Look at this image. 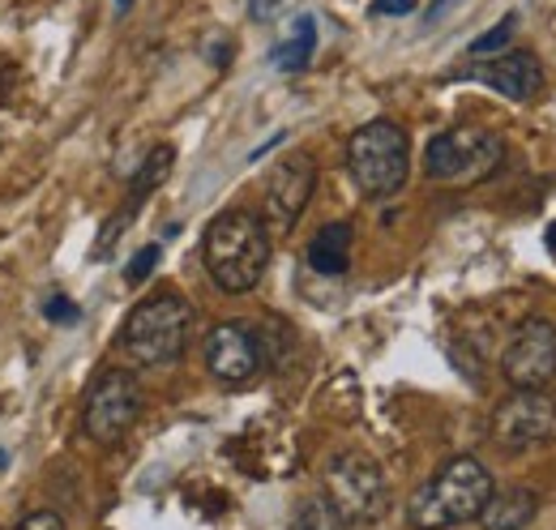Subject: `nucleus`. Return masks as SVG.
<instances>
[{
    "mask_svg": "<svg viewBox=\"0 0 556 530\" xmlns=\"http://www.w3.org/2000/svg\"><path fill=\"white\" fill-rule=\"evenodd\" d=\"M270 231L262 223V214L249 210H223L206 227L202 240V257L218 291L227 295H244L262 282L266 265H270Z\"/></svg>",
    "mask_w": 556,
    "mask_h": 530,
    "instance_id": "f257e3e1",
    "label": "nucleus"
},
{
    "mask_svg": "<svg viewBox=\"0 0 556 530\" xmlns=\"http://www.w3.org/2000/svg\"><path fill=\"white\" fill-rule=\"evenodd\" d=\"M492 496V475L480 458H454L445 463L424 488H416L407 505V522L416 530H450L480 518L484 501Z\"/></svg>",
    "mask_w": 556,
    "mask_h": 530,
    "instance_id": "f03ea898",
    "label": "nucleus"
},
{
    "mask_svg": "<svg viewBox=\"0 0 556 530\" xmlns=\"http://www.w3.org/2000/svg\"><path fill=\"white\" fill-rule=\"evenodd\" d=\"M189 333H193L189 300H180L176 291H159L129 313V321L121 330V346L141 368H163V364H176L185 355Z\"/></svg>",
    "mask_w": 556,
    "mask_h": 530,
    "instance_id": "7ed1b4c3",
    "label": "nucleus"
},
{
    "mask_svg": "<svg viewBox=\"0 0 556 530\" xmlns=\"http://www.w3.org/2000/svg\"><path fill=\"white\" fill-rule=\"evenodd\" d=\"M348 172L364 198H394L407 185V172H412L407 132L394 121H372V125L355 129L348 141Z\"/></svg>",
    "mask_w": 556,
    "mask_h": 530,
    "instance_id": "20e7f679",
    "label": "nucleus"
},
{
    "mask_svg": "<svg viewBox=\"0 0 556 530\" xmlns=\"http://www.w3.org/2000/svg\"><path fill=\"white\" fill-rule=\"evenodd\" d=\"M326 505L348 527L377 522L386 514V505H390L381 466L372 463L368 454H355V450L330 458V466H326Z\"/></svg>",
    "mask_w": 556,
    "mask_h": 530,
    "instance_id": "39448f33",
    "label": "nucleus"
},
{
    "mask_svg": "<svg viewBox=\"0 0 556 530\" xmlns=\"http://www.w3.org/2000/svg\"><path fill=\"white\" fill-rule=\"evenodd\" d=\"M505 159L501 137L488 129H450L428 141L424 172L437 185H476L488 180Z\"/></svg>",
    "mask_w": 556,
    "mask_h": 530,
    "instance_id": "423d86ee",
    "label": "nucleus"
},
{
    "mask_svg": "<svg viewBox=\"0 0 556 530\" xmlns=\"http://www.w3.org/2000/svg\"><path fill=\"white\" fill-rule=\"evenodd\" d=\"M141 415V386L134 373L125 368H108L90 381L86 406H81V428L94 445H121L129 437V428Z\"/></svg>",
    "mask_w": 556,
    "mask_h": 530,
    "instance_id": "0eeeda50",
    "label": "nucleus"
},
{
    "mask_svg": "<svg viewBox=\"0 0 556 530\" xmlns=\"http://www.w3.org/2000/svg\"><path fill=\"white\" fill-rule=\"evenodd\" d=\"M501 377L509 390H544L556 377V326L544 317L518 321L505 355H501Z\"/></svg>",
    "mask_w": 556,
    "mask_h": 530,
    "instance_id": "6e6552de",
    "label": "nucleus"
},
{
    "mask_svg": "<svg viewBox=\"0 0 556 530\" xmlns=\"http://www.w3.org/2000/svg\"><path fill=\"white\" fill-rule=\"evenodd\" d=\"M556 437V402L544 390H514L492 411V441L509 454Z\"/></svg>",
    "mask_w": 556,
    "mask_h": 530,
    "instance_id": "1a4fd4ad",
    "label": "nucleus"
},
{
    "mask_svg": "<svg viewBox=\"0 0 556 530\" xmlns=\"http://www.w3.org/2000/svg\"><path fill=\"white\" fill-rule=\"evenodd\" d=\"M313 189H317V163H313L308 154L282 159L275 172H270V180H266V205H262L266 231H270V236L291 231V227L300 223L308 198H313Z\"/></svg>",
    "mask_w": 556,
    "mask_h": 530,
    "instance_id": "9d476101",
    "label": "nucleus"
},
{
    "mask_svg": "<svg viewBox=\"0 0 556 530\" xmlns=\"http://www.w3.org/2000/svg\"><path fill=\"white\" fill-rule=\"evenodd\" d=\"M266 364L262 338L240 326V321H223L206 338V368L218 386H249Z\"/></svg>",
    "mask_w": 556,
    "mask_h": 530,
    "instance_id": "9b49d317",
    "label": "nucleus"
},
{
    "mask_svg": "<svg viewBox=\"0 0 556 530\" xmlns=\"http://www.w3.org/2000/svg\"><path fill=\"white\" fill-rule=\"evenodd\" d=\"M476 77L514 103H531L544 90V68L531 52H505L496 61H484V65H476Z\"/></svg>",
    "mask_w": 556,
    "mask_h": 530,
    "instance_id": "f8f14e48",
    "label": "nucleus"
},
{
    "mask_svg": "<svg viewBox=\"0 0 556 530\" xmlns=\"http://www.w3.org/2000/svg\"><path fill=\"white\" fill-rule=\"evenodd\" d=\"M540 514V496L527 492V488H492V496L480 509V527L484 530H522L535 522Z\"/></svg>",
    "mask_w": 556,
    "mask_h": 530,
    "instance_id": "ddd939ff",
    "label": "nucleus"
},
{
    "mask_svg": "<svg viewBox=\"0 0 556 530\" xmlns=\"http://www.w3.org/2000/svg\"><path fill=\"white\" fill-rule=\"evenodd\" d=\"M308 265H313L317 274H326V278L348 274V265H351V223H330V227H321V231L313 236V244H308Z\"/></svg>",
    "mask_w": 556,
    "mask_h": 530,
    "instance_id": "4468645a",
    "label": "nucleus"
},
{
    "mask_svg": "<svg viewBox=\"0 0 556 530\" xmlns=\"http://www.w3.org/2000/svg\"><path fill=\"white\" fill-rule=\"evenodd\" d=\"M313 52H317V22L304 13V17L295 22V35L282 39L275 52H270V65H275L278 73H300V68L313 61Z\"/></svg>",
    "mask_w": 556,
    "mask_h": 530,
    "instance_id": "2eb2a0df",
    "label": "nucleus"
},
{
    "mask_svg": "<svg viewBox=\"0 0 556 530\" xmlns=\"http://www.w3.org/2000/svg\"><path fill=\"white\" fill-rule=\"evenodd\" d=\"M172 163H176V150H172V146H154V150H150V159L141 163L138 180H134V193H129V214H134L141 201L150 198V193H154V189L167 180Z\"/></svg>",
    "mask_w": 556,
    "mask_h": 530,
    "instance_id": "dca6fc26",
    "label": "nucleus"
},
{
    "mask_svg": "<svg viewBox=\"0 0 556 530\" xmlns=\"http://www.w3.org/2000/svg\"><path fill=\"white\" fill-rule=\"evenodd\" d=\"M514 26H518V17H514V13H509V17H501L492 30H484V35L471 43V56H492V52L509 48V39H514Z\"/></svg>",
    "mask_w": 556,
    "mask_h": 530,
    "instance_id": "f3484780",
    "label": "nucleus"
},
{
    "mask_svg": "<svg viewBox=\"0 0 556 530\" xmlns=\"http://www.w3.org/2000/svg\"><path fill=\"white\" fill-rule=\"evenodd\" d=\"M334 514H330V505H308V509H300V518H295V527L291 530H334Z\"/></svg>",
    "mask_w": 556,
    "mask_h": 530,
    "instance_id": "a211bd4d",
    "label": "nucleus"
},
{
    "mask_svg": "<svg viewBox=\"0 0 556 530\" xmlns=\"http://www.w3.org/2000/svg\"><path fill=\"white\" fill-rule=\"evenodd\" d=\"M154 265H159V244H146V249H141L138 257L129 262V269H125V278H129V282H146Z\"/></svg>",
    "mask_w": 556,
    "mask_h": 530,
    "instance_id": "6ab92c4d",
    "label": "nucleus"
},
{
    "mask_svg": "<svg viewBox=\"0 0 556 530\" xmlns=\"http://www.w3.org/2000/svg\"><path fill=\"white\" fill-rule=\"evenodd\" d=\"M13 530H65V522H61V514H52V509H35V514H26Z\"/></svg>",
    "mask_w": 556,
    "mask_h": 530,
    "instance_id": "aec40b11",
    "label": "nucleus"
},
{
    "mask_svg": "<svg viewBox=\"0 0 556 530\" xmlns=\"http://www.w3.org/2000/svg\"><path fill=\"white\" fill-rule=\"evenodd\" d=\"M412 9H416V0H372V13H381V17H403Z\"/></svg>",
    "mask_w": 556,
    "mask_h": 530,
    "instance_id": "412c9836",
    "label": "nucleus"
},
{
    "mask_svg": "<svg viewBox=\"0 0 556 530\" xmlns=\"http://www.w3.org/2000/svg\"><path fill=\"white\" fill-rule=\"evenodd\" d=\"M278 9H282V0H253V4H249V13H253L257 22H270Z\"/></svg>",
    "mask_w": 556,
    "mask_h": 530,
    "instance_id": "4be33fe9",
    "label": "nucleus"
},
{
    "mask_svg": "<svg viewBox=\"0 0 556 530\" xmlns=\"http://www.w3.org/2000/svg\"><path fill=\"white\" fill-rule=\"evenodd\" d=\"M48 317H56V321H77L70 300H52V304H48Z\"/></svg>",
    "mask_w": 556,
    "mask_h": 530,
    "instance_id": "5701e85b",
    "label": "nucleus"
},
{
    "mask_svg": "<svg viewBox=\"0 0 556 530\" xmlns=\"http://www.w3.org/2000/svg\"><path fill=\"white\" fill-rule=\"evenodd\" d=\"M445 9H450V0H437V4H432V9H428V22H432V17H441V13H445Z\"/></svg>",
    "mask_w": 556,
    "mask_h": 530,
    "instance_id": "b1692460",
    "label": "nucleus"
},
{
    "mask_svg": "<svg viewBox=\"0 0 556 530\" xmlns=\"http://www.w3.org/2000/svg\"><path fill=\"white\" fill-rule=\"evenodd\" d=\"M129 4H134V0H116V9H121V13H125V9H129Z\"/></svg>",
    "mask_w": 556,
    "mask_h": 530,
    "instance_id": "393cba45",
    "label": "nucleus"
}]
</instances>
